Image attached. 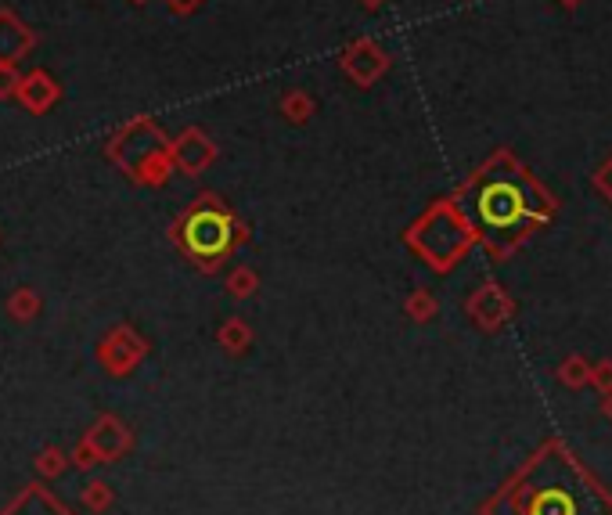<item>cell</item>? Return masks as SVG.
Returning <instances> with one entry per match:
<instances>
[{
    "instance_id": "6da1fadb",
    "label": "cell",
    "mask_w": 612,
    "mask_h": 515,
    "mask_svg": "<svg viewBox=\"0 0 612 515\" xmlns=\"http://www.w3.org/2000/svg\"><path fill=\"white\" fill-rule=\"evenodd\" d=\"M479 213L490 227H515L526 217V195L519 184H486L479 195Z\"/></svg>"
},
{
    "instance_id": "7a4b0ae2",
    "label": "cell",
    "mask_w": 612,
    "mask_h": 515,
    "mask_svg": "<svg viewBox=\"0 0 612 515\" xmlns=\"http://www.w3.org/2000/svg\"><path fill=\"white\" fill-rule=\"evenodd\" d=\"M188 242H191V249H198V253H220L227 245L224 220L213 217V213H198V217L188 224Z\"/></svg>"
}]
</instances>
